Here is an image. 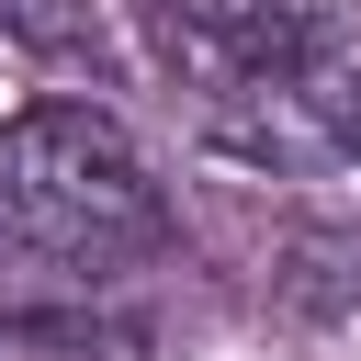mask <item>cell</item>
<instances>
[{
  "mask_svg": "<svg viewBox=\"0 0 361 361\" xmlns=\"http://www.w3.org/2000/svg\"><path fill=\"white\" fill-rule=\"evenodd\" d=\"M169 248V192L124 113L23 102L0 113V259L34 271H135Z\"/></svg>",
  "mask_w": 361,
  "mask_h": 361,
  "instance_id": "obj_1",
  "label": "cell"
}]
</instances>
